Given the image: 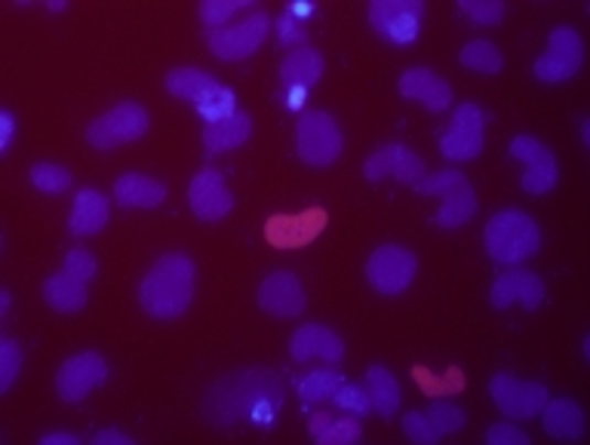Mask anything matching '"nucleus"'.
<instances>
[{
  "label": "nucleus",
  "mask_w": 590,
  "mask_h": 445,
  "mask_svg": "<svg viewBox=\"0 0 590 445\" xmlns=\"http://www.w3.org/2000/svg\"><path fill=\"white\" fill-rule=\"evenodd\" d=\"M105 225H108V200L101 197L99 191L84 187V191L74 197L72 225H68V228H72L74 237H93V234H99Z\"/></svg>",
  "instance_id": "26"
},
{
  "label": "nucleus",
  "mask_w": 590,
  "mask_h": 445,
  "mask_svg": "<svg viewBox=\"0 0 590 445\" xmlns=\"http://www.w3.org/2000/svg\"><path fill=\"white\" fill-rule=\"evenodd\" d=\"M440 151L449 160H474L483 151V111L474 101H464L455 108L449 130L440 139Z\"/></svg>",
  "instance_id": "13"
},
{
  "label": "nucleus",
  "mask_w": 590,
  "mask_h": 445,
  "mask_svg": "<svg viewBox=\"0 0 590 445\" xmlns=\"http://www.w3.org/2000/svg\"><path fill=\"white\" fill-rule=\"evenodd\" d=\"M287 13L292 15V19H299V22H304L308 15H314V3H311V0H296V3L289 7Z\"/></svg>",
  "instance_id": "45"
},
{
  "label": "nucleus",
  "mask_w": 590,
  "mask_h": 445,
  "mask_svg": "<svg viewBox=\"0 0 590 445\" xmlns=\"http://www.w3.org/2000/svg\"><path fill=\"white\" fill-rule=\"evenodd\" d=\"M459 58L464 68H471V72L480 74H498L504 65L498 46L490 44V41H471V44L461 50Z\"/></svg>",
  "instance_id": "31"
},
{
  "label": "nucleus",
  "mask_w": 590,
  "mask_h": 445,
  "mask_svg": "<svg viewBox=\"0 0 590 445\" xmlns=\"http://www.w3.org/2000/svg\"><path fill=\"white\" fill-rule=\"evenodd\" d=\"M93 443L96 445H132V436H127V433H120V431H101L93 436Z\"/></svg>",
  "instance_id": "43"
},
{
  "label": "nucleus",
  "mask_w": 590,
  "mask_h": 445,
  "mask_svg": "<svg viewBox=\"0 0 590 445\" xmlns=\"http://www.w3.org/2000/svg\"><path fill=\"white\" fill-rule=\"evenodd\" d=\"M246 10V0H203L201 3V22L210 31L225 29L230 15Z\"/></svg>",
  "instance_id": "34"
},
{
  "label": "nucleus",
  "mask_w": 590,
  "mask_h": 445,
  "mask_svg": "<svg viewBox=\"0 0 590 445\" xmlns=\"http://www.w3.org/2000/svg\"><path fill=\"white\" fill-rule=\"evenodd\" d=\"M425 415H428V421H431L433 427L443 433V436L464 427V412H461L455 402H447V400L431 402V409H428Z\"/></svg>",
  "instance_id": "35"
},
{
  "label": "nucleus",
  "mask_w": 590,
  "mask_h": 445,
  "mask_svg": "<svg viewBox=\"0 0 590 445\" xmlns=\"http://www.w3.org/2000/svg\"><path fill=\"white\" fill-rule=\"evenodd\" d=\"M342 384V375L335 369H318V372L304 375L299 381V397L304 402H320V400H332L335 388Z\"/></svg>",
  "instance_id": "32"
},
{
  "label": "nucleus",
  "mask_w": 590,
  "mask_h": 445,
  "mask_svg": "<svg viewBox=\"0 0 590 445\" xmlns=\"http://www.w3.org/2000/svg\"><path fill=\"white\" fill-rule=\"evenodd\" d=\"M148 127H151V120H148V111L139 101H120L111 111H105L89 123L87 142L99 151H111V148L142 139Z\"/></svg>",
  "instance_id": "6"
},
{
  "label": "nucleus",
  "mask_w": 590,
  "mask_h": 445,
  "mask_svg": "<svg viewBox=\"0 0 590 445\" xmlns=\"http://www.w3.org/2000/svg\"><path fill=\"white\" fill-rule=\"evenodd\" d=\"M308 431H311V436H314L320 445H354L361 443L363 436L361 421H354V417H332L323 415V412L311 415Z\"/></svg>",
  "instance_id": "29"
},
{
  "label": "nucleus",
  "mask_w": 590,
  "mask_h": 445,
  "mask_svg": "<svg viewBox=\"0 0 590 445\" xmlns=\"http://www.w3.org/2000/svg\"><path fill=\"white\" fill-rule=\"evenodd\" d=\"M511 158L526 163V175L519 178V187L526 194H547L557 185V158L554 151L533 135H517L511 142Z\"/></svg>",
  "instance_id": "14"
},
{
  "label": "nucleus",
  "mask_w": 590,
  "mask_h": 445,
  "mask_svg": "<svg viewBox=\"0 0 590 445\" xmlns=\"http://www.w3.org/2000/svg\"><path fill=\"white\" fill-rule=\"evenodd\" d=\"M0 127H3V135H0V154H7V148H10V139H13V130H15L13 115H10V111H3V115H0Z\"/></svg>",
  "instance_id": "44"
},
{
  "label": "nucleus",
  "mask_w": 590,
  "mask_h": 445,
  "mask_svg": "<svg viewBox=\"0 0 590 445\" xmlns=\"http://www.w3.org/2000/svg\"><path fill=\"white\" fill-rule=\"evenodd\" d=\"M259 307L271 316H299L304 311V289L299 276L277 271L259 286Z\"/></svg>",
  "instance_id": "19"
},
{
  "label": "nucleus",
  "mask_w": 590,
  "mask_h": 445,
  "mask_svg": "<svg viewBox=\"0 0 590 445\" xmlns=\"http://www.w3.org/2000/svg\"><path fill=\"white\" fill-rule=\"evenodd\" d=\"M584 62V41L576 29L560 25L547 37V53L535 62V77L545 84H560L576 77V72Z\"/></svg>",
  "instance_id": "9"
},
{
  "label": "nucleus",
  "mask_w": 590,
  "mask_h": 445,
  "mask_svg": "<svg viewBox=\"0 0 590 445\" xmlns=\"http://www.w3.org/2000/svg\"><path fill=\"white\" fill-rule=\"evenodd\" d=\"M486 443L490 445H529V436H526L523 431H517L514 424L502 421V424L490 427V433H486Z\"/></svg>",
  "instance_id": "42"
},
{
  "label": "nucleus",
  "mask_w": 590,
  "mask_h": 445,
  "mask_svg": "<svg viewBox=\"0 0 590 445\" xmlns=\"http://www.w3.org/2000/svg\"><path fill=\"white\" fill-rule=\"evenodd\" d=\"M538 415H541L547 436H554V439H581L584 436V412L576 400L545 402V409Z\"/></svg>",
  "instance_id": "25"
},
{
  "label": "nucleus",
  "mask_w": 590,
  "mask_h": 445,
  "mask_svg": "<svg viewBox=\"0 0 590 445\" xmlns=\"http://www.w3.org/2000/svg\"><path fill=\"white\" fill-rule=\"evenodd\" d=\"M418 261L404 246H378L369 264H366V280L378 295H400L416 280Z\"/></svg>",
  "instance_id": "8"
},
{
  "label": "nucleus",
  "mask_w": 590,
  "mask_h": 445,
  "mask_svg": "<svg viewBox=\"0 0 590 445\" xmlns=\"http://www.w3.org/2000/svg\"><path fill=\"white\" fill-rule=\"evenodd\" d=\"M366 393H369V402L382 417H390L400 409V384L394 381V375L385 366L366 369Z\"/></svg>",
  "instance_id": "30"
},
{
  "label": "nucleus",
  "mask_w": 590,
  "mask_h": 445,
  "mask_svg": "<svg viewBox=\"0 0 590 445\" xmlns=\"http://www.w3.org/2000/svg\"><path fill=\"white\" fill-rule=\"evenodd\" d=\"M44 299L58 314H74V311H81L87 304V283L58 271L44 283Z\"/></svg>",
  "instance_id": "28"
},
{
  "label": "nucleus",
  "mask_w": 590,
  "mask_h": 445,
  "mask_svg": "<svg viewBox=\"0 0 590 445\" xmlns=\"http://www.w3.org/2000/svg\"><path fill=\"white\" fill-rule=\"evenodd\" d=\"M115 200L124 209H158L167 200V187L158 178H148L142 173H127L115 182Z\"/></svg>",
  "instance_id": "23"
},
{
  "label": "nucleus",
  "mask_w": 590,
  "mask_h": 445,
  "mask_svg": "<svg viewBox=\"0 0 590 445\" xmlns=\"http://www.w3.org/2000/svg\"><path fill=\"white\" fill-rule=\"evenodd\" d=\"M19 366H22V350H19L13 338H3L0 341V390L13 388Z\"/></svg>",
  "instance_id": "40"
},
{
  "label": "nucleus",
  "mask_w": 590,
  "mask_h": 445,
  "mask_svg": "<svg viewBox=\"0 0 590 445\" xmlns=\"http://www.w3.org/2000/svg\"><path fill=\"white\" fill-rule=\"evenodd\" d=\"M194 299V261L187 256H163L154 261L139 289V302L154 319H175Z\"/></svg>",
  "instance_id": "2"
},
{
  "label": "nucleus",
  "mask_w": 590,
  "mask_h": 445,
  "mask_svg": "<svg viewBox=\"0 0 590 445\" xmlns=\"http://www.w3.org/2000/svg\"><path fill=\"white\" fill-rule=\"evenodd\" d=\"M404 431L406 436L418 445H433L443 439V433L437 431L431 421H428V415H421V412H409V415L404 417Z\"/></svg>",
  "instance_id": "39"
},
{
  "label": "nucleus",
  "mask_w": 590,
  "mask_h": 445,
  "mask_svg": "<svg viewBox=\"0 0 590 445\" xmlns=\"http://www.w3.org/2000/svg\"><path fill=\"white\" fill-rule=\"evenodd\" d=\"M326 225V213L323 209H308L302 216H277L268 221L265 237L280 249H299V246L311 243L320 230Z\"/></svg>",
  "instance_id": "21"
},
{
  "label": "nucleus",
  "mask_w": 590,
  "mask_h": 445,
  "mask_svg": "<svg viewBox=\"0 0 590 445\" xmlns=\"http://www.w3.org/2000/svg\"><path fill=\"white\" fill-rule=\"evenodd\" d=\"M342 130L326 111H304L296 127V151L308 166H330L342 154Z\"/></svg>",
  "instance_id": "7"
},
{
  "label": "nucleus",
  "mask_w": 590,
  "mask_h": 445,
  "mask_svg": "<svg viewBox=\"0 0 590 445\" xmlns=\"http://www.w3.org/2000/svg\"><path fill=\"white\" fill-rule=\"evenodd\" d=\"M490 302L492 307H511V304H523L526 311H538L541 302H545V283H541V276L533 271H504L498 273V280L492 283L490 292Z\"/></svg>",
  "instance_id": "17"
},
{
  "label": "nucleus",
  "mask_w": 590,
  "mask_h": 445,
  "mask_svg": "<svg viewBox=\"0 0 590 445\" xmlns=\"http://www.w3.org/2000/svg\"><path fill=\"white\" fill-rule=\"evenodd\" d=\"M271 34V19L268 13H249L244 22H237L234 29L210 31V50L213 56L222 62H240V58L253 56Z\"/></svg>",
  "instance_id": "11"
},
{
  "label": "nucleus",
  "mask_w": 590,
  "mask_h": 445,
  "mask_svg": "<svg viewBox=\"0 0 590 445\" xmlns=\"http://www.w3.org/2000/svg\"><path fill=\"white\" fill-rule=\"evenodd\" d=\"M29 178L31 185L44 191V194H65L72 187V173L65 166H58V163H34Z\"/></svg>",
  "instance_id": "33"
},
{
  "label": "nucleus",
  "mask_w": 590,
  "mask_h": 445,
  "mask_svg": "<svg viewBox=\"0 0 590 445\" xmlns=\"http://www.w3.org/2000/svg\"><path fill=\"white\" fill-rule=\"evenodd\" d=\"M167 89L179 99L191 101L206 123L225 120L237 111V96L228 87H222L213 74L197 68H173L167 74Z\"/></svg>",
  "instance_id": "4"
},
{
  "label": "nucleus",
  "mask_w": 590,
  "mask_h": 445,
  "mask_svg": "<svg viewBox=\"0 0 590 445\" xmlns=\"http://www.w3.org/2000/svg\"><path fill=\"white\" fill-rule=\"evenodd\" d=\"M363 175L369 182H378L385 175H394L400 185H416L425 178V163L418 154H412L406 144H385L382 151H375L373 158L366 160Z\"/></svg>",
  "instance_id": "18"
},
{
  "label": "nucleus",
  "mask_w": 590,
  "mask_h": 445,
  "mask_svg": "<svg viewBox=\"0 0 590 445\" xmlns=\"http://www.w3.org/2000/svg\"><path fill=\"white\" fill-rule=\"evenodd\" d=\"M287 105H289V108H302V105H304V87H289Z\"/></svg>",
  "instance_id": "47"
},
{
  "label": "nucleus",
  "mask_w": 590,
  "mask_h": 445,
  "mask_svg": "<svg viewBox=\"0 0 590 445\" xmlns=\"http://www.w3.org/2000/svg\"><path fill=\"white\" fill-rule=\"evenodd\" d=\"M492 402L498 405L504 417H535L547 402V388L541 381H519L514 375H495L490 381Z\"/></svg>",
  "instance_id": "12"
},
{
  "label": "nucleus",
  "mask_w": 590,
  "mask_h": 445,
  "mask_svg": "<svg viewBox=\"0 0 590 445\" xmlns=\"http://www.w3.org/2000/svg\"><path fill=\"white\" fill-rule=\"evenodd\" d=\"M41 445H77V436L74 433H44Z\"/></svg>",
  "instance_id": "46"
},
{
  "label": "nucleus",
  "mask_w": 590,
  "mask_h": 445,
  "mask_svg": "<svg viewBox=\"0 0 590 445\" xmlns=\"http://www.w3.org/2000/svg\"><path fill=\"white\" fill-rule=\"evenodd\" d=\"M289 354L296 362H308V359H323V362H339L345 357V341L326 326L308 323L302 329H296L292 341H289Z\"/></svg>",
  "instance_id": "20"
},
{
  "label": "nucleus",
  "mask_w": 590,
  "mask_h": 445,
  "mask_svg": "<svg viewBox=\"0 0 590 445\" xmlns=\"http://www.w3.org/2000/svg\"><path fill=\"white\" fill-rule=\"evenodd\" d=\"M62 271L74 276V280H81V283H89L99 273V264H96L93 252H87V249H72L62 261Z\"/></svg>",
  "instance_id": "38"
},
{
  "label": "nucleus",
  "mask_w": 590,
  "mask_h": 445,
  "mask_svg": "<svg viewBox=\"0 0 590 445\" xmlns=\"http://www.w3.org/2000/svg\"><path fill=\"white\" fill-rule=\"evenodd\" d=\"M418 194H437V197H443V206H440V213L433 216V221L440 225V228H461V225H468V218L476 213V194L471 182L464 178L455 170H443V173H433L425 175L421 182H416Z\"/></svg>",
  "instance_id": "5"
},
{
  "label": "nucleus",
  "mask_w": 590,
  "mask_h": 445,
  "mask_svg": "<svg viewBox=\"0 0 590 445\" xmlns=\"http://www.w3.org/2000/svg\"><path fill=\"white\" fill-rule=\"evenodd\" d=\"M277 37H280V44L283 46H292V50H296V44H304V41H308V29H304V22L283 13L277 19Z\"/></svg>",
  "instance_id": "41"
},
{
  "label": "nucleus",
  "mask_w": 590,
  "mask_h": 445,
  "mask_svg": "<svg viewBox=\"0 0 590 445\" xmlns=\"http://www.w3.org/2000/svg\"><path fill=\"white\" fill-rule=\"evenodd\" d=\"M332 402L342 409V412H354V415H366L369 409H373V402H369V393L357 384H339L335 393H332Z\"/></svg>",
  "instance_id": "37"
},
{
  "label": "nucleus",
  "mask_w": 590,
  "mask_h": 445,
  "mask_svg": "<svg viewBox=\"0 0 590 445\" xmlns=\"http://www.w3.org/2000/svg\"><path fill=\"white\" fill-rule=\"evenodd\" d=\"M425 3L421 0H373L369 3V25L390 44H412L421 31Z\"/></svg>",
  "instance_id": "10"
},
{
  "label": "nucleus",
  "mask_w": 590,
  "mask_h": 445,
  "mask_svg": "<svg viewBox=\"0 0 590 445\" xmlns=\"http://www.w3.org/2000/svg\"><path fill=\"white\" fill-rule=\"evenodd\" d=\"M283 402V388L273 375L265 372H240L222 381L210 400L206 409L218 405V412H210L216 424H234V421H256V424H273V415Z\"/></svg>",
  "instance_id": "1"
},
{
  "label": "nucleus",
  "mask_w": 590,
  "mask_h": 445,
  "mask_svg": "<svg viewBox=\"0 0 590 445\" xmlns=\"http://www.w3.org/2000/svg\"><path fill=\"white\" fill-rule=\"evenodd\" d=\"M280 77L287 87H314L323 77V56L311 46H296L280 62Z\"/></svg>",
  "instance_id": "27"
},
{
  "label": "nucleus",
  "mask_w": 590,
  "mask_h": 445,
  "mask_svg": "<svg viewBox=\"0 0 590 445\" xmlns=\"http://www.w3.org/2000/svg\"><path fill=\"white\" fill-rule=\"evenodd\" d=\"M459 10L476 25H498L504 15L502 0H461Z\"/></svg>",
  "instance_id": "36"
},
{
  "label": "nucleus",
  "mask_w": 590,
  "mask_h": 445,
  "mask_svg": "<svg viewBox=\"0 0 590 445\" xmlns=\"http://www.w3.org/2000/svg\"><path fill=\"white\" fill-rule=\"evenodd\" d=\"M108 378V366L99 354H77V357H68L56 372V393L65 402H81L87 397L89 390L99 388L101 381Z\"/></svg>",
  "instance_id": "15"
},
{
  "label": "nucleus",
  "mask_w": 590,
  "mask_h": 445,
  "mask_svg": "<svg viewBox=\"0 0 590 445\" xmlns=\"http://www.w3.org/2000/svg\"><path fill=\"white\" fill-rule=\"evenodd\" d=\"M400 96L421 101L431 115H443L452 105V87L447 80H440L431 68H409L400 77Z\"/></svg>",
  "instance_id": "22"
},
{
  "label": "nucleus",
  "mask_w": 590,
  "mask_h": 445,
  "mask_svg": "<svg viewBox=\"0 0 590 445\" xmlns=\"http://www.w3.org/2000/svg\"><path fill=\"white\" fill-rule=\"evenodd\" d=\"M187 206L201 221H222L234 206L225 175L218 170H201L187 185Z\"/></svg>",
  "instance_id": "16"
},
{
  "label": "nucleus",
  "mask_w": 590,
  "mask_h": 445,
  "mask_svg": "<svg viewBox=\"0 0 590 445\" xmlns=\"http://www.w3.org/2000/svg\"><path fill=\"white\" fill-rule=\"evenodd\" d=\"M249 135H253V117L237 108L225 120H213V123L203 127V148L210 154H222L230 148H240Z\"/></svg>",
  "instance_id": "24"
},
{
  "label": "nucleus",
  "mask_w": 590,
  "mask_h": 445,
  "mask_svg": "<svg viewBox=\"0 0 590 445\" xmlns=\"http://www.w3.org/2000/svg\"><path fill=\"white\" fill-rule=\"evenodd\" d=\"M483 240H486V252L498 264H519L541 249V230L526 213L504 209L490 218Z\"/></svg>",
  "instance_id": "3"
}]
</instances>
